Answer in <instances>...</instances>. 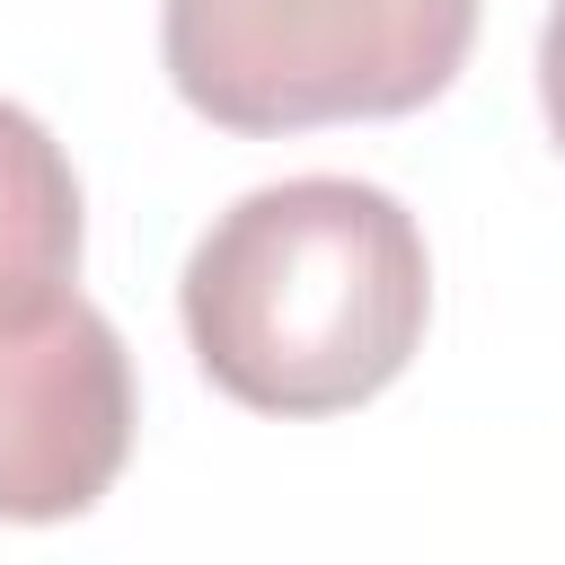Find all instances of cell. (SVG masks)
Returning a JSON list of instances; mask_svg holds the SVG:
<instances>
[{"label": "cell", "instance_id": "1", "mask_svg": "<svg viewBox=\"0 0 565 565\" xmlns=\"http://www.w3.org/2000/svg\"><path fill=\"white\" fill-rule=\"evenodd\" d=\"M177 300L221 397L256 415H335L415 362L433 265L397 194L362 177H282L194 238Z\"/></svg>", "mask_w": 565, "mask_h": 565}, {"label": "cell", "instance_id": "2", "mask_svg": "<svg viewBox=\"0 0 565 565\" xmlns=\"http://www.w3.org/2000/svg\"><path fill=\"white\" fill-rule=\"evenodd\" d=\"M477 44V0H159V53L221 132H309L433 106Z\"/></svg>", "mask_w": 565, "mask_h": 565}, {"label": "cell", "instance_id": "3", "mask_svg": "<svg viewBox=\"0 0 565 565\" xmlns=\"http://www.w3.org/2000/svg\"><path fill=\"white\" fill-rule=\"evenodd\" d=\"M132 450V362L71 282L0 300V521L88 512Z\"/></svg>", "mask_w": 565, "mask_h": 565}, {"label": "cell", "instance_id": "4", "mask_svg": "<svg viewBox=\"0 0 565 565\" xmlns=\"http://www.w3.org/2000/svg\"><path fill=\"white\" fill-rule=\"evenodd\" d=\"M79 265V177L53 132L0 97V300L71 282Z\"/></svg>", "mask_w": 565, "mask_h": 565}, {"label": "cell", "instance_id": "5", "mask_svg": "<svg viewBox=\"0 0 565 565\" xmlns=\"http://www.w3.org/2000/svg\"><path fill=\"white\" fill-rule=\"evenodd\" d=\"M539 97H547V132L565 150V0L547 9V35H539Z\"/></svg>", "mask_w": 565, "mask_h": 565}]
</instances>
